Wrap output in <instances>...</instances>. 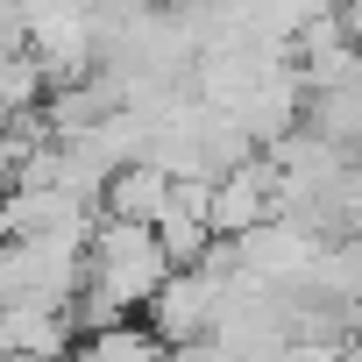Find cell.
<instances>
[{
  "label": "cell",
  "instance_id": "6da1fadb",
  "mask_svg": "<svg viewBox=\"0 0 362 362\" xmlns=\"http://www.w3.org/2000/svg\"><path fill=\"white\" fill-rule=\"evenodd\" d=\"M170 270H177V263H170L156 221H121V214H107V221L93 228V249H86V291H100L107 305H121V313L149 305V298L163 291Z\"/></svg>",
  "mask_w": 362,
  "mask_h": 362
},
{
  "label": "cell",
  "instance_id": "7a4b0ae2",
  "mask_svg": "<svg viewBox=\"0 0 362 362\" xmlns=\"http://www.w3.org/2000/svg\"><path fill=\"white\" fill-rule=\"evenodd\" d=\"M221 298H228V277L206 270V263H177L163 277V291L149 298V327L170 341V348H185L199 341L206 327H221Z\"/></svg>",
  "mask_w": 362,
  "mask_h": 362
},
{
  "label": "cell",
  "instance_id": "3957f363",
  "mask_svg": "<svg viewBox=\"0 0 362 362\" xmlns=\"http://www.w3.org/2000/svg\"><path fill=\"white\" fill-rule=\"evenodd\" d=\"M170 192H177V170L163 163V156H128L114 177H107V214H121V221H163L170 214Z\"/></svg>",
  "mask_w": 362,
  "mask_h": 362
}]
</instances>
